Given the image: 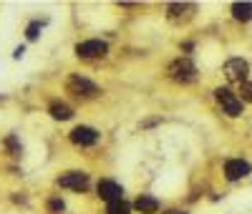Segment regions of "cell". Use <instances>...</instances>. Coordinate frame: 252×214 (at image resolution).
Returning a JSON list of instances; mask_svg holds the SVG:
<instances>
[{
    "label": "cell",
    "mask_w": 252,
    "mask_h": 214,
    "mask_svg": "<svg viewBox=\"0 0 252 214\" xmlns=\"http://www.w3.org/2000/svg\"><path fill=\"white\" fill-rule=\"evenodd\" d=\"M214 96H217V101L222 104V108H225L227 116H240V113H242V98H237L230 89H217Z\"/></svg>",
    "instance_id": "obj_1"
},
{
    "label": "cell",
    "mask_w": 252,
    "mask_h": 214,
    "mask_svg": "<svg viewBox=\"0 0 252 214\" xmlns=\"http://www.w3.org/2000/svg\"><path fill=\"white\" fill-rule=\"evenodd\" d=\"M194 73H197V68H194V63H192L189 58H179V61H174L172 66H169V76L174 78V81H194Z\"/></svg>",
    "instance_id": "obj_2"
},
{
    "label": "cell",
    "mask_w": 252,
    "mask_h": 214,
    "mask_svg": "<svg viewBox=\"0 0 252 214\" xmlns=\"http://www.w3.org/2000/svg\"><path fill=\"white\" fill-rule=\"evenodd\" d=\"M109 46L103 40H83L76 46V55L78 58H101V55H106Z\"/></svg>",
    "instance_id": "obj_3"
},
{
    "label": "cell",
    "mask_w": 252,
    "mask_h": 214,
    "mask_svg": "<svg viewBox=\"0 0 252 214\" xmlns=\"http://www.w3.org/2000/svg\"><path fill=\"white\" fill-rule=\"evenodd\" d=\"M68 91L76 93V96H83V98H91V96L98 93V86L91 83L88 78H83V76H71L68 78Z\"/></svg>",
    "instance_id": "obj_4"
},
{
    "label": "cell",
    "mask_w": 252,
    "mask_h": 214,
    "mask_svg": "<svg viewBox=\"0 0 252 214\" xmlns=\"http://www.w3.org/2000/svg\"><path fill=\"white\" fill-rule=\"evenodd\" d=\"M247 61H242V58H230L227 63H225V76H227V81H232V83H245V78H247Z\"/></svg>",
    "instance_id": "obj_5"
},
{
    "label": "cell",
    "mask_w": 252,
    "mask_h": 214,
    "mask_svg": "<svg viewBox=\"0 0 252 214\" xmlns=\"http://www.w3.org/2000/svg\"><path fill=\"white\" fill-rule=\"evenodd\" d=\"M71 141H73V144H78V146H94L98 141V131L91 128V126H76L71 131Z\"/></svg>",
    "instance_id": "obj_6"
},
{
    "label": "cell",
    "mask_w": 252,
    "mask_h": 214,
    "mask_svg": "<svg viewBox=\"0 0 252 214\" xmlns=\"http://www.w3.org/2000/svg\"><path fill=\"white\" fill-rule=\"evenodd\" d=\"M98 196L109 204V202H116V199H124V192H121V187H118L116 181L101 179V181H98Z\"/></svg>",
    "instance_id": "obj_7"
},
{
    "label": "cell",
    "mask_w": 252,
    "mask_h": 214,
    "mask_svg": "<svg viewBox=\"0 0 252 214\" xmlns=\"http://www.w3.org/2000/svg\"><path fill=\"white\" fill-rule=\"evenodd\" d=\"M58 184L66 189H86L88 187V177L83 174V171H71V174H63L61 179H58Z\"/></svg>",
    "instance_id": "obj_8"
},
{
    "label": "cell",
    "mask_w": 252,
    "mask_h": 214,
    "mask_svg": "<svg viewBox=\"0 0 252 214\" xmlns=\"http://www.w3.org/2000/svg\"><path fill=\"white\" fill-rule=\"evenodd\" d=\"M225 174H227L230 181H237V179H242V177L250 174V164L242 161V159H230L225 164Z\"/></svg>",
    "instance_id": "obj_9"
},
{
    "label": "cell",
    "mask_w": 252,
    "mask_h": 214,
    "mask_svg": "<svg viewBox=\"0 0 252 214\" xmlns=\"http://www.w3.org/2000/svg\"><path fill=\"white\" fill-rule=\"evenodd\" d=\"M134 207H136L141 214H154V212L159 209V202H156L154 196H149V194H141L136 202H134Z\"/></svg>",
    "instance_id": "obj_10"
},
{
    "label": "cell",
    "mask_w": 252,
    "mask_h": 214,
    "mask_svg": "<svg viewBox=\"0 0 252 214\" xmlns=\"http://www.w3.org/2000/svg\"><path fill=\"white\" fill-rule=\"evenodd\" d=\"M51 116L53 119H58V121H68L71 116H73V111H71V106H66V104H51Z\"/></svg>",
    "instance_id": "obj_11"
},
{
    "label": "cell",
    "mask_w": 252,
    "mask_h": 214,
    "mask_svg": "<svg viewBox=\"0 0 252 214\" xmlns=\"http://www.w3.org/2000/svg\"><path fill=\"white\" fill-rule=\"evenodd\" d=\"M232 16L237 20H252V3H234L232 5Z\"/></svg>",
    "instance_id": "obj_12"
},
{
    "label": "cell",
    "mask_w": 252,
    "mask_h": 214,
    "mask_svg": "<svg viewBox=\"0 0 252 214\" xmlns=\"http://www.w3.org/2000/svg\"><path fill=\"white\" fill-rule=\"evenodd\" d=\"M106 214H129V204L124 199H116V202L106 204Z\"/></svg>",
    "instance_id": "obj_13"
},
{
    "label": "cell",
    "mask_w": 252,
    "mask_h": 214,
    "mask_svg": "<svg viewBox=\"0 0 252 214\" xmlns=\"http://www.w3.org/2000/svg\"><path fill=\"white\" fill-rule=\"evenodd\" d=\"M240 93H242V101H252V83H250V81H245V83H242Z\"/></svg>",
    "instance_id": "obj_14"
},
{
    "label": "cell",
    "mask_w": 252,
    "mask_h": 214,
    "mask_svg": "<svg viewBox=\"0 0 252 214\" xmlns=\"http://www.w3.org/2000/svg\"><path fill=\"white\" fill-rule=\"evenodd\" d=\"M48 209L56 212V214H61V212H63V202H61V199H51V202H48Z\"/></svg>",
    "instance_id": "obj_15"
},
{
    "label": "cell",
    "mask_w": 252,
    "mask_h": 214,
    "mask_svg": "<svg viewBox=\"0 0 252 214\" xmlns=\"http://www.w3.org/2000/svg\"><path fill=\"white\" fill-rule=\"evenodd\" d=\"M38 31H40V23H31V25H28V38L36 40V38H38Z\"/></svg>",
    "instance_id": "obj_16"
},
{
    "label": "cell",
    "mask_w": 252,
    "mask_h": 214,
    "mask_svg": "<svg viewBox=\"0 0 252 214\" xmlns=\"http://www.w3.org/2000/svg\"><path fill=\"white\" fill-rule=\"evenodd\" d=\"M8 146L13 149V154H16V156L20 154V146H18V141H16V136H10V139H8Z\"/></svg>",
    "instance_id": "obj_17"
},
{
    "label": "cell",
    "mask_w": 252,
    "mask_h": 214,
    "mask_svg": "<svg viewBox=\"0 0 252 214\" xmlns=\"http://www.w3.org/2000/svg\"><path fill=\"white\" fill-rule=\"evenodd\" d=\"M23 51H25V48H23V46H18V48H16V53H13V55H16V58H20V55H23Z\"/></svg>",
    "instance_id": "obj_18"
},
{
    "label": "cell",
    "mask_w": 252,
    "mask_h": 214,
    "mask_svg": "<svg viewBox=\"0 0 252 214\" xmlns=\"http://www.w3.org/2000/svg\"><path fill=\"white\" fill-rule=\"evenodd\" d=\"M167 214H187V212H176V209H172V212H167Z\"/></svg>",
    "instance_id": "obj_19"
}]
</instances>
